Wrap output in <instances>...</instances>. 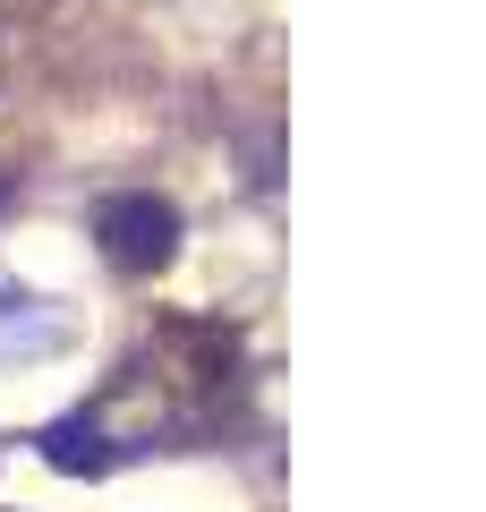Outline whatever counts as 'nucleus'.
I'll list each match as a JSON object with an SVG mask.
<instances>
[{"instance_id": "obj_1", "label": "nucleus", "mask_w": 486, "mask_h": 512, "mask_svg": "<svg viewBox=\"0 0 486 512\" xmlns=\"http://www.w3.org/2000/svg\"><path fill=\"white\" fill-rule=\"evenodd\" d=\"M94 231H103V256L120 265V274H154L162 256L180 248V214H171L162 197H111Z\"/></svg>"}, {"instance_id": "obj_2", "label": "nucleus", "mask_w": 486, "mask_h": 512, "mask_svg": "<svg viewBox=\"0 0 486 512\" xmlns=\"http://www.w3.org/2000/svg\"><path fill=\"white\" fill-rule=\"evenodd\" d=\"M43 453H52L60 470H103V461H111V453H103V427H94L86 410H77V419H60V427H52V444H43Z\"/></svg>"}]
</instances>
